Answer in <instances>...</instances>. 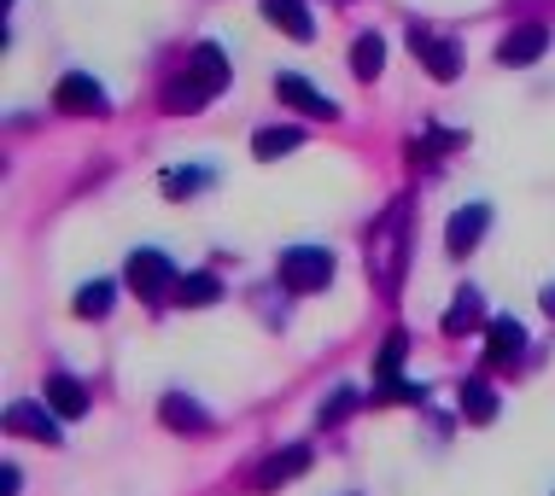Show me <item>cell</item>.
<instances>
[{
  "mask_svg": "<svg viewBox=\"0 0 555 496\" xmlns=\"http://www.w3.org/2000/svg\"><path fill=\"white\" fill-rule=\"evenodd\" d=\"M229 77H234V70H229V53H222L217 41H199V48H193V58H188V70H182L170 88H164V112H199L211 94H222V88H229Z\"/></svg>",
  "mask_w": 555,
  "mask_h": 496,
  "instance_id": "cell-1",
  "label": "cell"
},
{
  "mask_svg": "<svg viewBox=\"0 0 555 496\" xmlns=\"http://www.w3.org/2000/svg\"><path fill=\"white\" fill-rule=\"evenodd\" d=\"M369 251H374V280H380V292H386V298H392V292H398L403 263H410V205H392L380 222H374Z\"/></svg>",
  "mask_w": 555,
  "mask_h": 496,
  "instance_id": "cell-2",
  "label": "cell"
},
{
  "mask_svg": "<svg viewBox=\"0 0 555 496\" xmlns=\"http://www.w3.org/2000/svg\"><path fill=\"white\" fill-rule=\"evenodd\" d=\"M327 280H334V251H322V246L281 251V287L287 292H322Z\"/></svg>",
  "mask_w": 555,
  "mask_h": 496,
  "instance_id": "cell-3",
  "label": "cell"
},
{
  "mask_svg": "<svg viewBox=\"0 0 555 496\" xmlns=\"http://www.w3.org/2000/svg\"><path fill=\"white\" fill-rule=\"evenodd\" d=\"M410 53L427 65L433 82H456L462 77V48L450 36H433V29H410Z\"/></svg>",
  "mask_w": 555,
  "mask_h": 496,
  "instance_id": "cell-4",
  "label": "cell"
},
{
  "mask_svg": "<svg viewBox=\"0 0 555 496\" xmlns=\"http://www.w3.org/2000/svg\"><path fill=\"white\" fill-rule=\"evenodd\" d=\"M129 287H134V298L158 304L164 292H176V263L164 258V251H134L129 258Z\"/></svg>",
  "mask_w": 555,
  "mask_h": 496,
  "instance_id": "cell-5",
  "label": "cell"
},
{
  "mask_svg": "<svg viewBox=\"0 0 555 496\" xmlns=\"http://www.w3.org/2000/svg\"><path fill=\"white\" fill-rule=\"evenodd\" d=\"M53 100H59V112H70V117H106V94H100V82L82 77V70H70V77L53 88Z\"/></svg>",
  "mask_w": 555,
  "mask_h": 496,
  "instance_id": "cell-6",
  "label": "cell"
},
{
  "mask_svg": "<svg viewBox=\"0 0 555 496\" xmlns=\"http://www.w3.org/2000/svg\"><path fill=\"white\" fill-rule=\"evenodd\" d=\"M310 468V444H287V449H275L269 461H258V473H251V491H281L287 479H298Z\"/></svg>",
  "mask_w": 555,
  "mask_h": 496,
  "instance_id": "cell-7",
  "label": "cell"
},
{
  "mask_svg": "<svg viewBox=\"0 0 555 496\" xmlns=\"http://www.w3.org/2000/svg\"><path fill=\"white\" fill-rule=\"evenodd\" d=\"M275 94H281V100H287V105H293V112H305V117H317V123H334V117H339V105H334V100H327V94H322V88H317V82H305V77H293V70H287V77H281V82H275Z\"/></svg>",
  "mask_w": 555,
  "mask_h": 496,
  "instance_id": "cell-8",
  "label": "cell"
},
{
  "mask_svg": "<svg viewBox=\"0 0 555 496\" xmlns=\"http://www.w3.org/2000/svg\"><path fill=\"white\" fill-rule=\"evenodd\" d=\"M486 229H491V205H462L456 217H450V229H444L450 258H468L479 239H486Z\"/></svg>",
  "mask_w": 555,
  "mask_h": 496,
  "instance_id": "cell-9",
  "label": "cell"
},
{
  "mask_svg": "<svg viewBox=\"0 0 555 496\" xmlns=\"http://www.w3.org/2000/svg\"><path fill=\"white\" fill-rule=\"evenodd\" d=\"M538 53H550V24H520V29H508V36H503L498 65L520 70V65H532Z\"/></svg>",
  "mask_w": 555,
  "mask_h": 496,
  "instance_id": "cell-10",
  "label": "cell"
},
{
  "mask_svg": "<svg viewBox=\"0 0 555 496\" xmlns=\"http://www.w3.org/2000/svg\"><path fill=\"white\" fill-rule=\"evenodd\" d=\"M520 351H527V334H520V322H491L486 327V363L491 368H515L520 363Z\"/></svg>",
  "mask_w": 555,
  "mask_h": 496,
  "instance_id": "cell-11",
  "label": "cell"
},
{
  "mask_svg": "<svg viewBox=\"0 0 555 496\" xmlns=\"http://www.w3.org/2000/svg\"><path fill=\"white\" fill-rule=\"evenodd\" d=\"M263 18L281 29V36H293V41H310L317 36V18L305 12V0H263Z\"/></svg>",
  "mask_w": 555,
  "mask_h": 496,
  "instance_id": "cell-12",
  "label": "cell"
},
{
  "mask_svg": "<svg viewBox=\"0 0 555 496\" xmlns=\"http://www.w3.org/2000/svg\"><path fill=\"white\" fill-rule=\"evenodd\" d=\"M7 427L24 432V439H41V444H59V427H53V409L41 403H12L7 409Z\"/></svg>",
  "mask_w": 555,
  "mask_h": 496,
  "instance_id": "cell-13",
  "label": "cell"
},
{
  "mask_svg": "<svg viewBox=\"0 0 555 496\" xmlns=\"http://www.w3.org/2000/svg\"><path fill=\"white\" fill-rule=\"evenodd\" d=\"M48 409H53L59 420L88 415V386H82V380H70V374H53V380H48Z\"/></svg>",
  "mask_w": 555,
  "mask_h": 496,
  "instance_id": "cell-14",
  "label": "cell"
},
{
  "mask_svg": "<svg viewBox=\"0 0 555 496\" xmlns=\"http://www.w3.org/2000/svg\"><path fill=\"white\" fill-rule=\"evenodd\" d=\"M158 415H164V427H176V432H211V415H205L193 397H182V392L164 397V403H158Z\"/></svg>",
  "mask_w": 555,
  "mask_h": 496,
  "instance_id": "cell-15",
  "label": "cell"
},
{
  "mask_svg": "<svg viewBox=\"0 0 555 496\" xmlns=\"http://www.w3.org/2000/svg\"><path fill=\"white\" fill-rule=\"evenodd\" d=\"M380 65H386V41L380 36H357L351 41V77L374 82V77H380Z\"/></svg>",
  "mask_w": 555,
  "mask_h": 496,
  "instance_id": "cell-16",
  "label": "cell"
},
{
  "mask_svg": "<svg viewBox=\"0 0 555 496\" xmlns=\"http://www.w3.org/2000/svg\"><path fill=\"white\" fill-rule=\"evenodd\" d=\"M217 298H222L217 275H182L176 280V304H188V310H205V304H217Z\"/></svg>",
  "mask_w": 555,
  "mask_h": 496,
  "instance_id": "cell-17",
  "label": "cell"
},
{
  "mask_svg": "<svg viewBox=\"0 0 555 496\" xmlns=\"http://www.w3.org/2000/svg\"><path fill=\"white\" fill-rule=\"evenodd\" d=\"M298 146H305V134H298V129H258V134H251V153H258L263 164L269 158H287V153H298Z\"/></svg>",
  "mask_w": 555,
  "mask_h": 496,
  "instance_id": "cell-18",
  "label": "cell"
},
{
  "mask_svg": "<svg viewBox=\"0 0 555 496\" xmlns=\"http://www.w3.org/2000/svg\"><path fill=\"white\" fill-rule=\"evenodd\" d=\"M462 415H468L474 427H486V420H498V392H491L486 380H468V386H462Z\"/></svg>",
  "mask_w": 555,
  "mask_h": 496,
  "instance_id": "cell-19",
  "label": "cell"
},
{
  "mask_svg": "<svg viewBox=\"0 0 555 496\" xmlns=\"http://www.w3.org/2000/svg\"><path fill=\"white\" fill-rule=\"evenodd\" d=\"M474 327H479V292H474V287H462V292H456V304L444 310V334L456 339V334H474Z\"/></svg>",
  "mask_w": 555,
  "mask_h": 496,
  "instance_id": "cell-20",
  "label": "cell"
},
{
  "mask_svg": "<svg viewBox=\"0 0 555 496\" xmlns=\"http://www.w3.org/2000/svg\"><path fill=\"white\" fill-rule=\"evenodd\" d=\"M112 298H117L112 280H88V287L77 292V315H88V322H100V315H112Z\"/></svg>",
  "mask_w": 555,
  "mask_h": 496,
  "instance_id": "cell-21",
  "label": "cell"
},
{
  "mask_svg": "<svg viewBox=\"0 0 555 496\" xmlns=\"http://www.w3.org/2000/svg\"><path fill=\"white\" fill-rule=\"evenodd\" d=\"M357 403H363V397H357V386H339V392H334V397H327V409H322L317 420H322V427H339V420H345V415H351V409H357Z\"/></svg>",
  "mask_w": 555,
  "mask_h": 496,
  "instance_id": "cell-22",
  "label": "cell"
},
{
  "mask_svg": "<svg viewBox=\"0 0 555 496\" xmlns=\"http://www.w3.org/2000/svg\"><path fill=\"white\" fill-rule=\"evenodd\" d=\"M199 182H205V170H164V182H158V187L170 193V199H188V193L199 187Z\"/></svg>",
  "mask_w": 555,
  "mask_h": 496,
  "instance_id": "cell-23",
  "label": "cell"
},
{
  "mask_svg": "<svg viewBox=\"0 0 555 496\" xmlns=\"http://www.w3.org/2000/svg\"><path fill=\"white\" fill-rule=\"evenodd\" d=\"M0 496H18V468H7V473H0Z\"/></svg>",
  "mask_w": 555,
  "mask_h": 496,
  "instance_id": "cell-24",
  "label": "cell"
},
{
  "mask_svg": "<svg viewBox=\"0 0 555 496\" xmlns=\"http://www.w3.org/2000/svg\"><path fill=\"white\" fill-rule=\"evenodd\" d=\"M544 310L555 315V287H544Z\"/></svg>",
  "mask_w": 555,
  "mask_h": 496,
  "instance_id": "cell-25",
  "label": "cell"
}]
</instances>
